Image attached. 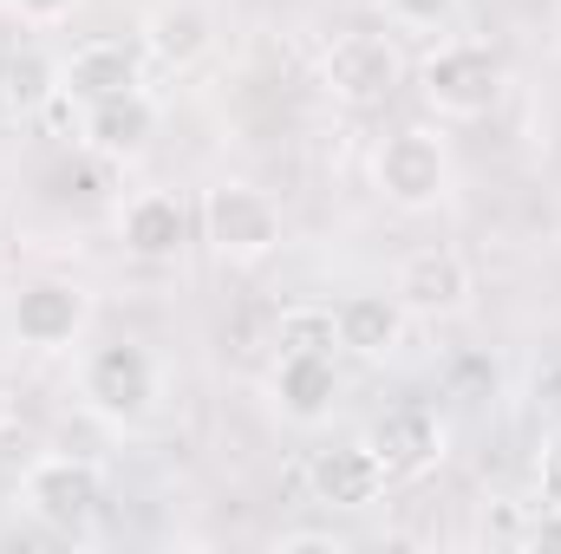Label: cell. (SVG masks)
Wrapping results in <instances>:
<instances>
[{"label": "cell", "instance_id": "2", "mask_svg": "<svg viewBox=\"0 0 561 554\" xmlns=\"http://www.w3.org/2000/svg\"><path fill=\"white\" fill-rule=\"evenodd\" d=\"M412 79V59L392 33H373V26H346L320 46V85L333 105L346 112H379L405 92Z\"/></svg>", "mask_w": 561, "mask_h": 554}, {"label": "cell", "instance_id": "3", "mask_svg": "<svg viewBox=\"0 0 561 554\" xmlns=\"http://www.w3.org/2000/svg\"><path fill=\"white\" fill-rule=\"evenodd\" d=\"M373 189L399 209V216H431L450 203L457 189V163H450V138L431 125H399L392 138L373 150Z\"/></svg>", "mask_w": 561, "mask_h": 554}, {"label": "cell", "instance_id": "10", "mask_svg": "<svg viewBox=\"0 0 561 554\" xmlns=\"http://www.w3.org/2000/svg\"><path fill=\"white\" fill-rule=\"evenodd\" d=\"M386 489H392V476H386V463H379V450H373L366 437L327 443V450L307 457V496H313L320 509L353 516V509H373Z\"/></svg>", "mask_w": 561, "mask_h": 554}, {"label": "cell", "instance_id": "21", "mask_svg": "<svg viewBox=\"0 0 561 554\" xmlns=\"http://www.w3.org/2000/svg\"><path fill=\"white\" fill-rule=\"evenodd\" d=\"M536 483H542V509H561V424L549 430V443L536 457Z\"/></svg>", "mask_w": 561, "mask_h": 554}, {"label": "cell", "instance_id": "15", "mask_svg": "<svg viewBox=\"0 0 561 554\" xmlns=\"http://www.w3.org/2000/svg\"><path fill=\"white\" fill-rule=\"evenodd\" d=\"M333 326H340V353H353L366 366H386V359H399V346L412 333V313L392 293H346L333 307Z\"/></svg>", "mask_w": 561, "mask_h": 554}, {"label": "cell", "instance_id": "22", "mask_svg": "<svg viewBox=\"0 0 561 554\" xmlns=\"http://www.w3.org/2000/svg\"><path fill=\"white\" fill-rule=\"evenodd\" d=\"M13 424V379H7V366H0V430Z\"/></svg>", "mask_w": 561, "mask_h": 554}, {"label": "cell", "instance_id": "16", "mask_svg": "<svg viewBox=\"0 0 561 554\" xmlns=\"http://www.w3.org/2000/svg\"><path fill=\"white\" fill-rule=\"evenodd\" d=\"M209 46H216V20H209L203 0H163V7L144 13V59H157L170 72H190V66L209 59Z\"/></svg>", "mask_w": 561, "mask_h": 554}, {"label": "cell", "instance_id": "6", "mask_svg": "<svg viewBox=\"0 0 561 554\" xmlns=\"http://www.w3.org/2000/svg\"><path fill=\"white\" fill-rule=\"evenodd\" d=\"M79 399L105 424H144L157 405V359L138 339H105L79 359Z\"/></svg>", "mask_w": 561, "mask_h": 554}, {"label": "cell", "instance_id": "7", "mask_svg": "<svg viewBox=\"0 0 561 554\" xmlns=\"http://www.w3.org/2000/svg\"><path fill=\"white\" fill-rule=\"evenodd\" d=\"M392 300L412 313V320H463L470 307H477V275H470V262L457 255V249H444V242H424L412 255H399V268H392Z\"/></svg>", "mask_w": 561, "mask_h": 554}, {"label": "cell", "instance_id": "13", "mask_svg": "<svg viewBox=\"0 0 561 554\" xmlns=\"http://www.w3.org/2000/svg\"><path fill=\"white\" fill-rule=\"evenodd\" d=\"M79 143L99 157V163H138L144 150L157 143V99L131 85L118 99H99L79 112Z\"/></svg>", "mask_w": 561, "mask_h": 554}, {"label": "cell", "instance_id": "11", "mask_svg": "<svg viewBox=\"0 0 561 554\" xmlns=\"http://www.w3.org/2000/svg\"><path fill=\"white\" fill-rule=\"evenodd\" d=\"M340 392H346V379H340L333 353H275L268 359V399L300 430H313L340 412Z\"/></svg>", "mask_w": 561, "mask_h": 554}, {"label": "cell", "instance_id": "17", "mask_svg": "<svg viewBox=\"0 0 561 554\" xmlns=\"http://www.w3.org/2000/svg\"><path fill=\"white\" fill-rule=\"evenodd\" d=\"M275 353H340V326L333 307L320 300H294L275 313Z\"/></svg>", "mask_w": 561, "mask_h": 554}, {"label": "cell", "instance_id": "8", "mask_svg": "<svg viewBox=\"0 0 561 554\" xmlns=\"http://www.w3.org/2000/svg\"><path fill=\"white\" fill-rule=\"evenodd\" d=\"M7 326H13V339L26 353H72L85 339V326H92V293L66 275H39L13 293Z\"/></svg>", "mask_w": 561, "mask_h": 554}, {"label": "cell", "instance_id": "18", "mask_svg": "<svg viewBox=\"0 0 561 554\" xmlns=\"http://www.w3.org/2000/svg\"><path fill=\"white\" fill-rule=\"evenodd\" d=\"M379 7H386V20H392V26H405V33H431V26L457 20V7H463V0H379Z\"/></svg>", "mask_w": 561, "mask_h": 554}, {"label": "cell", "instance_id": "9", "mask_svg": "<svg viewBox=\"0 0 561 554\" xmlns=\"http://www.w3.org/2000/svg\"><path fill=\"white\" fill-rule=\"evenodd\" d=\"M112 235H118V249H125L131 262L170 268V262H183V249L196 242V209H190L183 189H138V196L118 203Z\"/></svg>", "mask_w": 561, "mask_h": 554}, {"label": "cell", "instance_id": "20", "mask_svg": "<svg viewBox=\"0 0 561 554\" xmlns=\"http://www.w3.org/2000/svg\"><path fill=\"white\" fill-rule=\"evenodd\" d=\"M7 13L20 26H66L79 13V0H7Z\"/></svg>", "mask_w": 561, "mask_h": 554}, {"label": "cell", "instance_id": "4", "mask_svg": "<svg viewBox=\"0 0 561 554\" xmlns=\"http://www.w3.org/2000/svg\"><path fill=\"white\" fill-rule=\"evenodd\" d=\"M196 235L209 242L216 262L255 268L287 242V222H280V203L268 189H255V183H209L203 203H196Z\"/></svg>", "mask_w": 561, "mask_h": 554}, {"label": "cell", "instance_id": "23", "mask_svg": "<svg viewBox=\"0 0 561 554\" xmlns=\"http://www.w3.org/2000/svg\"><path fill=\"white\" fill-rule=\"evenodd\" d=\"M0 112H7V66H0Z\"/></svg>", "mask_w": 561, "mask_h": 554}, {"label": "cell", "instance_id": "5", "mask_svg": "<svg viewBox=\"0 0 561 554\" xmlns=\"http://www.w3.org/2000/svg\"><path fill=\"white\" fill-rule=\"evenodd\" d=\"M20 509L53 529V535H92L99 516H105V470L92 457H72V450H53V457H33L20 470Z\"/></svg>", "mask_w": 561, "mask_h": 554}, {"label": "cell", "instance_id": "12", "mask_svg": "<svg viewBox=\"0 0 561 554\" xmlns=\"http://www.w3.org/2000/svg\"><path fill=\"white\" fill-rule=\"evenodd\" d=\"M131 85H144V46H131V39H79L59 59V99L79 112L99 99H118Z\"/></svg>", "mask_w": 561, "mask_h": 554}, {"label": "cell", "instance_id": "1", "mask_svg": "<svg viewBox=\"0 0 561 554\" xmlns=\"http://www.w3.org/2000/svg\"><path fill=\"white\" fill-rule=\"evenodd\" d=\"M510 92V59L490 39H437L419 59V99L437 125H477L503 105Z\"/></svg>", "mask_w": 561, "mask_h": 554}, {"label": "cell", "instance_id": "19", "mask_svg": "<svg viewBox=\"0 0 561 554\" xmlns=\"http://www.w3.org/2000/svg\"><path fill=\"white\" fill-rule=\"evenodd\" d=\"M275 549H280V554H307V549H320V554H346V549H353V535H340L333 522H327V529H287Z\"/></svg>", "mask_w": 561, "mask_h": 554}, {"label": "cell", "instance_id": "14", "mask_svg": "<svg viewBox=\"0 0 561 554\" xmlns=\"http://www.w3.org/2000/svg\"><path fill=\"white\" fill-rule=\"evenodd\" d=\"M366 443L379 450L386 476H392V483H405V476H424V470H437V463H444L450 430H444L437 405H392V412L366 430Z\"/></svg>", "mask_w": 561, "mask_h": 554}]
</instances>
